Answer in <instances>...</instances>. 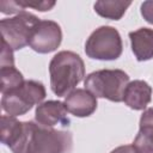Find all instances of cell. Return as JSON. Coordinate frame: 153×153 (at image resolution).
Here are the masks:
<instances>
[{
  "instance_id": "6da1fadb",
  "label": "cell",
  "mask_w": 153,
  "mask_h": 153,
  "mask_svg": "<svg viewBox=\"0 0 153 153\" xmlns=\"http://www.w3.org/2000/svg\"><path fill=\"white\" fill-rule=\"evenodd\" d=\"M50 88L57 97H66L85 76V63L71 50L59 51L49 63Z\"/></svg>"
},
{
  "instance_id": "7a4b0ae2",
  "label": "cell",
  "mask_w": 153,
  "mask_h": 153,
  "mask_svg": "<svg viewBox=\"0 0 153 153\" xmlns=\"http://www.w3.org/2000/svg\"><path fill=\"white\" fill-rule=\"evenodd\" d=\"M85 88L97 98L111 102H123V94L129 84V75L122 69H100L85 78Z\"/></svg>"
},
{
  "instance_id": "3957f363",
  "label": "cell",
  "mask_w": 153,
  "mask_h": 153,
  "mask_svg": "<svg viewBox=\"0 0 153 153\" xmlns=\"http://www.w3.org/2000/svg\"><path fill=\"white\" fill-rule=\"evenodd\" d=\"M45 96V87L41 81L25 80L19 87L2 94L1 108L8 116H22L30 111L33 105L43 103Z\"/></svg>"
},
{
  "instance_id": "277c9868",
  "label": "cell",
  "mask_w": 153,
  "mask_h": 153,
  "mask_svg": "<svg viewBox=\"0 0 153 153\" xmlns=\"http://www.w3.org/2000/svg\"><path fill=\"white\" fill-rule=\"evenodd\" d=\"M72 148L73 135L71 131L57 130L33 122L26 153H71Z\"/></svg>"
},
{
  "instance_id": "5b68a950",
  "label": "cell",
  "mask_w": 153,
  "mask_h": 153,
  "mask_svg": "<svg viewBox=\"0 0 153 153\" xmlns=\"http://www.w3.org/2000/svg\"><path fill=\"white\" fill-rule=\"evenodd\" d=\"M123 50V43L117 29L109 25L97 27L86 39L85 53L90 59L100 61L117 60Z\"/></svg>"
},
{
  "instance_id": "8992f818",
  "label": "cell",
  "mask_w": 153,
  "mask_h": 153,
  "mask_svg": "<svg viewBox=\"0 0 153 153\" xmlns=\"http://www.w3.org/2000/svg\"><path fill=\"white\" fill-rule=\"evenodd\" d=\"M39 18L35 14L23 11L12 18H4L0 20V30L2 41L6 42L13 50L23 49L29 45L31 36Z\"/></svg>"
},
{
  "instance_id": "52a82bcc",
  "label": "cell",
  "mask_w": 153,
  "mask_h": 153,
  "mask_svg": "<svg viewBox=\"0 0 153 153\" xmlns=\"http://www.w3.org/2000/svg\"><path fill=\"white\" fill-rule=\"evenodd\" d=\"M33 122L18 121L16 117L2 115L0 124L1 142L6 145L12 153H26Z\"/></svg>"
},
{
  "instance_id": "ba28073f",
  "label": "cell",
  "mask_w": 153,
  "mask_h": 153,
  "mask_svg": "<svg viewBox=\"0 0 153 153\" xmlns=\"http://www.w3.org/2000/svg\"><path fill=\"white\" fill-rule=\"evenodd\" d=\"M62 42V30L54 20H39L30 39V48L39 54L56 50Z\"/></svg>"
},
{
  "instance_id": "9c48e42d",
  "label": "cell",
  "mask_w": 153,
  "mask_h": 153,
  "mask_svg": "<svg viewBox=\"0 0 153 153\" xmlns=\"http://www.w3.org/2000/svg\"><path fill=\"white\" fill-rule=\"evenodd\" d=\"M67 112L68 111L65 103L60 100H47L37 105L35 111V121L45 127H54L57 124L68 127L71 124V120Z\"/></svg>"
},
{
  "instance_id": "30bf717a",
  "label": "cell",
  "mask_w": 153,
  "mask_h": 153,
  "mask_svg": "<svg viewBox=\"0 0 153 153\" xmlns=\"http://www.w3.org/2000/svg\"><path fill=\"white\" fill-rule=\"evenodd\" d=\"M68 112L75 117H88L97 109V97L86 88H75L65 98Z\"/></svg>"
},
{
  "instance_id": "8fae6325",
  "label": "cell",
  "mask_w": 153,
  "mask_h": 153,
  "mask_svg": "<svg viewBox=\"0 0 153 153\" xmlns=\"http://www.w3.org/2000/svg\"><path fill=\"white\" fill-rule=\"evenodd\" d=\"M152 99V87L145 80L130 81L123 94V102L133 110H143Z\"/></svg>"
},
{
  "instance_id": "7c38bea8",
  "label": "cell",
  "mask_w": 153,
  "mask_h": 153,
  "mask_svg": "<svg viewBox=\"0 0 153 153\" xmlns=\"http://www.w3.org/2000/svg\"><path fill=\"white\" fill-rule=\"evenodd\" d=\"M131 51L137 61L143 62L153 59V29L140 27L129 32Z\"/></svg>"
},
{
  "instance_id": "4fadbf2b",
  "label": "cell",
  "mask_w": 153,
  "mask_h": 153,
  "mask_svg": "<svg viewBox=\"0 0 153 153\" xmlns=\"http://www.w3.org/2000/svg\"><path fill=\"white\" fill-rule=\"evenodd\" d=\"M131 5V1H121V0H99L96 1L93 8L96 13L105 19L120 20L127 8Z\"/></svg>"
},
{
  "instance_id": "5bb4252c",
  "label": "cell",
  "mask_w": 153,
  "mask_h": 153,
  "mask_svg": "<svg viewBox=\"0 0 153 153\" xmlns=\"http://www.w3.org/2000/svg\"><path fill=\"white\" fill-rule=\"evenodd\" d=\"M0 79H1V94L12 91L19 87L25 80L23 74L14 66H6L0 68Z\"/></svg>"
},
{
  "instance_id": "9a60e30c",
  "label": "cell",
  "mask_w": 153,
  "mask_h": 153,
  "mask_svg": "<svg viewBox=\"0 0 153 153\" xmlns=\"http://www.w3.org/2000/svg\"><path fill=\"white\" fill-rule=\"evenodd\" d=\"M133 147L136 153H153V128L139 129Z\"/></svg>"
},
{
  "instance_id": "2e32d148",
  "label": "cell",
  "mask_w": 153,
  "mask_h": 153,
  "mask_svg": "<svg viewBox=\"0 0 153 153\" xmlns=\"http://www.w3.org/2000/svg\"><path fill=\"white\" fill-rule=\"evenodd\" d=\"M16 4L22 11H24V8L30 7V8L41 11V12H45V11L51 10L56 2L49 1V0L48 1H45V0H41V1H38V0H29V1L27 0H16Z\"/></svg>"
},
{
  "instance_id": "e0dca14e",
  "label": "cell",
  "mask_w": 153,
  "mask_h": 153,
  "mask_svg": "<svg viewBox=\"0 0 153 153\" xmlns=\"http://www.w3.org/2000/svg\"><path fill=\"white\" fill-rule=\"evenodd\" d=\"M1 67L6 66H14V57H13V49L2 41V51H1V59H0Z\"/></svg>"
},
{
  "instance_id": "ac0fdd59",
  "label": "cell",
  "mask_w": 153,
  "mask_h": 153,
  "mask_svg": "<svg viewBox=\"0 0 153 153\" xmlns=\"http://www.w3.org/2000/svg\"><path fill=\"white\" fill-rule=\"evenodd\" d=\"M140 129H149L153 128V106L148 108L143 111L140 117Z\"/></svg>"
},
{
  "instance_id": "d6986e66",
  "label": "cell",
  "mask_w": 153,
  "mask_h": 153,
  "mask_svg": "<svg viewBox=\"0 0 153 153\" xmlns=\"http://www.w3.org/2000/svg\"><path fill=\"white\" fill-rule=\"evenodd\" d=\"M140 11H141V16L143 17V19L147 23L153 24V0L143 1L141 4Z\"/></svg>"
},
{
  "instance_id": "ffe728a7",
  "label": "cell",
  "mask_w": 153,
  "mask_h": 153,
  "mask_svg": "<svg viewBox=\"0 0 153 153\" xmlns=\"http://www.w3.org/2000/svg\"><path fill=\"white\" fill-rule=\"evenodd\" d=\"M110 153H136V151L134 149L133 145H123L112 149Z\"/></svg>"
}]
</instances>
